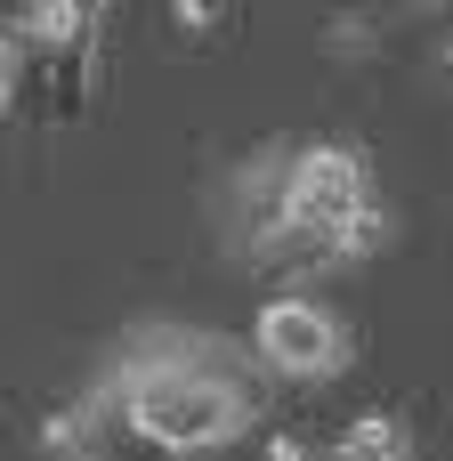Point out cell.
I'll return each mask as SVG.
<instances>
[{"label": "cell", "instance_id": "1", "mask_svg": "<svg viewBox=\"0 0 453 461\" xmlns=\"http://www.w3.org/2000/svg\"><path fill=\"white\" fill-rule=\"evenodd\" d=\"M105 381L122 389L130 421L146 438H162L178 461L243 438L259 421V405H267L251 357L211 340V332H186V324H138L122 340V357L105 365Z\"/></svg>", "mask_w": 453, "mask_h": 461}, {"label": "cell", "instance_id": "2", "mask_svg": "<svg viewBox=\"0 0 453 461\" xmlns=\"http://www.w3.org/2000/svg\"><path fill=\"white\" fill-rule=\"evenodd\" d=\"M284 194H292V235H308V243L324 251L332 227L373 203V162H365V146H349V138H292ZM324 267H332V251H324Z\"/></svg>", "mask_w": 453, "mask_h": 461}, {"label": "cell", "instance_id": "3", "mask_svg": "<svg viewBox=\"0 0 453 461\" xmlns=\"http://www.w3.org/2000/svg\"><path fill=\"white\" fill-rule=\"evenodd\" d=\"M251 357L284 381H340L357 365V332L340 308L308 300V292H276L251 324Z\"/></svg>", "mask_w": 453, "mask_h": 461}, {"label": "cell", "instance_id": "4", "mask_svg": "<svg viewBox=\"0 0 453 461\" xmlns=\"http://www.w3.org/2000/svg\"><path fill=\"white\" fill-rule=\"evenodd\" d=\"M41 446L65 461H178L162 438H146L138 421H130V405H122V389L97 373L65 413H49L41 421Z\"/></svg>", "mask_w": 453, "mask_h": 461}, {"label": "cell", "instance_id": "5", "mask_svg": "<svg viewBox=\"0 0 453 461\" xmlns=\"http://www.w3.org/2000/svg\"><path fill=\"white\" fill-rule=\"evenodd\" d=\"M97 97V32L81 41H24V97H16V122L32 130H65L81 122Z\"/></svg>", "mask_w": 453, "mask_h": 461}, {"label": "cell", "instance_id": "6", "mask_svg": "<svg viewBox=\"0 0 453 461\" xmlns=\"http://www.w3.org/2000/svg\"><path fill=\"white\" fill-rule=\"evenodd\" d=\"M332 461H413V429H405V413L373 405V413L340 421V438H332Z\"/></svg>", "mask_w": 453, "mask_h": 461}, {"label": "cell", "instance_id": "7", "mask_svg": "<svg viewBox=\"0 0 453 461\" xmlns=\"http://www.w3.org/2000/svg\"><path fill=\"white\" fill-rule=\"evenodd\" d=\"M162 41L186 49H219L227 41V0H162Z\"/></svg>", "mask_w": 453, "mask_h": 461}, {"label": "cell", "instance_id": "8", "mask_svg": "<svg viewBox=\"0 0 453 461\" xmlns=\"http://www.w3.org/2000/svg\"><path fill=\"white\" fill-rule=\"evenodd\" d=\"M397 243V219H389V203H365V211H349L340 227H332V259H373V251H389Z\"/></svg>", "mask_w": 453, "mask_h": 461}, {"label": "cell", "instance_id": "9", "mask_svg": "<svg viewBox=\"0 0 453 461\" xmlns=\"http://www.w3.org/2000/svg\"><path fill=\"white\" fill-rule=\"evenodd\" d=\"M324 49H332V57H373V49H381V24H373V16H332V24H324Z\"/></svg>", "mask_w": 453, "mask_h": 461}, {"label": "cell", "instance_id": "10", "mask_svg": "<svg viewBox=\"0 0 453 461\" xmlns=\"http://www.w3.org/2000/svg\"><path fill=\"white\" fill-rule=\"evenodd\" d=\"M16 97H24V41L0 32V122H16Z\"/></svg>", "mask_w": 453, "mask_h": 461}, {"label": "cell", "instance_id": "11", "mask_svg": "<svg viewBox=\"0 0 453 461\" xmlns=\"http://www.w3.org/2000/svg\"><path fill=\"white\" fill-rule=\"evenodd\" d=\"M267 461H308V438H300V429H276V438H267Z\"/></svg>", "mask_w": 453, "mask_h": 461}, {"label": "cell", "instance_id": "12", "mask_svg": "<svg viewBox=\"0 0 453 461\" xmlns=\"http://www.w3.org/2000/svg\"><path fill=\"white\" fill-rule=\"evenodd\" d=\"M413 8H438V0H413Z\"/></svg>", "mask_w": 453, "mask_h": 461}]
</instances>
